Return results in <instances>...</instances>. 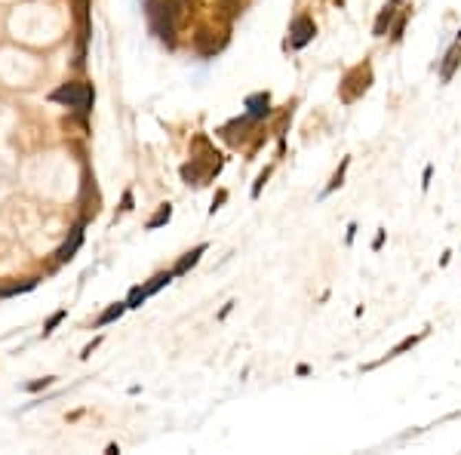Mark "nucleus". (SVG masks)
Masks as SVG:
<instances>
[{
	"label": "nucleus",
	"mask_w": 461,
	"mask_h": 455,
	"mask_svg": "<svg viewBox=\"0 0 461 455\" xmlns=\"http://www.w3.org/2000/svg\"><path fill=\"white\" fill-rule=\"evenodd\" d=\"M184 0H148V22L157 37L169 41L175 31V19H179Z\"/></svg>",
	"instance_id": "nucleus-1"
},
{
	"label": "nucleus",
	"mask_w": 461,
	"mask_h": 455,
	"mask_svg": "<svg viewBox=\"0 0 461 455\" xmlns=\"http://www.w3.org/2000/svg\"><path fill=\"white\" fill-rule=\"evenodd\" d=\"M89 98H92V89L87 83H65V87L52 92V102L65 105V108H87Z\"/></svg>",
	"instance_id": "nucleus-2"
},
{
	"label": "nucleus",
	"mask_w": 461,
	"mask_h": 455,
	"mask_svg": "<svg viewBox=\"0 0 461 455\" xmlns=\"http://www.w3.org/2000/svg\"><path fill=\"white\" fill-rule=\"evenodd\" d=\"M289 46L292 50H301V46H308L314 41V34H317V25H314V19H308V16H299V19H292V25H289Z\"/></svg>",
	"instance_id": "nucleus-3"
},
{
	"label": "nucleus",
	"mask_w": 461,
	"mask_h": 455,
	"mask_svg": "<svg viewBox=\"0 0 461 455\" xmlns=\"http://www.w3.org/2000/svg\"><path fill=\"white\" fill-rule=\"evenodd\" d=\"M246 120H261V117L271 114V98L268 92H259V96H249L246 98Z\"/></svg>",
	"instance_id": "nucleus-4"
},
{
	"label": "nucleus",
	"mask_w": 461,
	"mask_h": 455,
	"mask_svg": "<svg viewBox=\"0 0 461 455\" xmlns=\"http://www.w3.org/2000/svg\"><path fill=\"white\" fill-rule=\"evenodd\" d=\"M397 6H400V0H391V3H387L385 10L378 12V19H375V28H372V34H375V37H385V31L391 28L394 16H397Z\"/></svg>",
	"instance_id": "nucleus-5"
},
{
	"label": "nucleus",
	"mask_w": 461,
	"mask_h": 455,
	"mask_svg": "<svg viewBox=\"0 0 461 455\" xmlns=\"http://www.w3.org/2000/svg\"><path fill=\"white\" fill-rule=\"evenodd\" d=\"M81 243H83V228L77 225L74 231H71V240H65V246L58 249V262H71V259H74V253L81 249Z\"/></svg>",
	"instance_id": "nucleus-6"
},
{
	"label": "nucleus",
	"mask_w": 461,
	"mask_h": 455,
	"mask_svg": "<svg viewBox=\"0 0 461 455\" xmlns=\"http://www.w3.org/2000/svg\"><path fill=\"white\" fill-rule=\"evenodd\" d=\"M458 62H461V46H452V50L446 52V62L440 65V77H443V81H452V74H455Z\"/></svg>",
	"instance_id": "nucleus-7"
},
{
	"label": "nucleus",
	"mask_w": 461,
	"mask_h": 455,
	"mask_svg": "<svg viewBox=\"0 0 461 455\" xmlns=\"http://www.w3.org/2000/svg\"><path fill=\"white\" fill-rule=\"evenodd\" d=\"M203 253H206V243H200V246H197V249H191V253H184V259H182L179 265L173 268V274L179 277V274H184V271H188V268H194L197 262H200V255H203Z\"/></svg>",
	"instance_id": "nucleus-8"
},
{
	"label": "nucleus",
	"mask_w": 461,
	"mask_h": 455,
	"mask_svg": "<svg viewBox=\"0 0 461 455\" xmlns=\"http://www.w3.org/2000/svg\"><path fill=\"white\" fill-rule=\"evenodd\" d=\"M173 219V207H169V203H163L160 209H157V215L154 219L148 222V231H154V228H160V225H167V222Z\"/></svg>",
	"instance_id": "nucleus-9"
},
{
	"label": "nucleus",
	"mask_w": 461,
	"mask_h": 455,
	"mask_svg": "<svg viewBox=\"0 0 461 455\" xmlns=\"http://www.w3.org/2000/svg\"><path fill=\"white\" fill-rule=\"evenodd\" d=\"M123 311H127V301H117V305H111V308H108V311H105V314H102V317H98V320H96V326H105V323L117 320V317H120V314H123Z\"/></svg>",
	"instance_id": "nucleus-10"
},
{
	"label": "nucleus",
	"mask_w": 461,
	"mask_h": 455,
	"mask_svg": "<svg viewBox=\"0 0 461 455\" xmlns=\"http://www.w3.org/2000/svg\"><path fill=\"white\" fill-rule=\"evenodd\" d=\"M173 277H175L173 271H163V274H157V277H154V280H151V283H148V286H144V289H148V295L160 293V289H163V286H167V283H169V280H173Z\"/></svg>",
	"instance_id": "nucleus-11"
},
{
	"label": "nucleus",
	"mask_w": 461,
	"mask_h": 455,
	"mask_svg": "<svg viewBox=\"0 0 461 455\" xmlns=\"http://www.w3.org/2000/svg\"><path fill=\"white\" fill-rule=\"evenodd\" d=\"M148 299V289L144 286H133L129 289V299H127V308H142V301Z\"/></svg>",
	"instance_id": "nucleus-12"
},
{
	"label": "nucleus",
	"mask_w": 461,
	"mask_h": 455,
	"mask_svg": "<svg viewBox=\"0 0 461 455\" xmlns=\"http://www.w3.org/2000/svg\"><path fill=\"white\" fill-rule=\"evenodd\" d=\"M345 169H347V160H345V163H341V169H339V173H335V176H332V182H329V188H326V191H323V197H326V194H332V191H335V188H339V184H341V179H345Z\"/></svg>",
	"instance_id": "nucleus-13"
},
{
	"label": "nucleus",
	"mask_w": 461,
	"mask_h": 455,
	"mask_svg": "<svg viewBox=\"0 0 461 455\" xmlns=\"http://www.w3.org/2000/svg\"><path fill=\"white\" fill-rule=\"evenodd\" d=\"M62 320H65V311H56V314H52V317H50V323H46V326H43V335H50L52 329H56Z\"/></svg>",
	"instance_id": "nucleus-14"
},
{
	"label": "nucleus",
	"mask_w": 461,
	"mask_h": 455,
	"mask_svg": "<svg viewBox=\"0 0 461 455\" xmlns=\"http://www.w3.org/2000/svg\"><path fill=\"white\" fill-rule=\"evenodd\" d=\"M52 379H43V381H34V385H28V391H41V388H46Z\"/></svg>",
	"instance_id": "nucleus-15"
},
{
	"label": "nucleus",
	"mask_w": 461,
	"mask_h": 455,
	"mask_svg": "<svg viewBox=\"0 0 461 455\" xmlns=\"http://www.w3.org/2000/svg\"><path fill=\"white\" fill-rule=\"evenodd\" d=\"M123 209H133V194H129V191L123 194Z\"/></svg>",
	"instance_id": "nucleus-16"
},
{
	"label": "nucleus",
	"mask_w": 461,
	"mask_h": 455,
	"mask_svg": "<svg viewBox=\"0 0 461 455\" xmlns=\"http://www.w3.org/2000/svg\"><path fill=\"white\" fill-rule=\"evenodd\" d=\"M0 299H3V293H0Z\"/></svg>",
	"instance_id": "nucleus-17"
}]
</instances>
